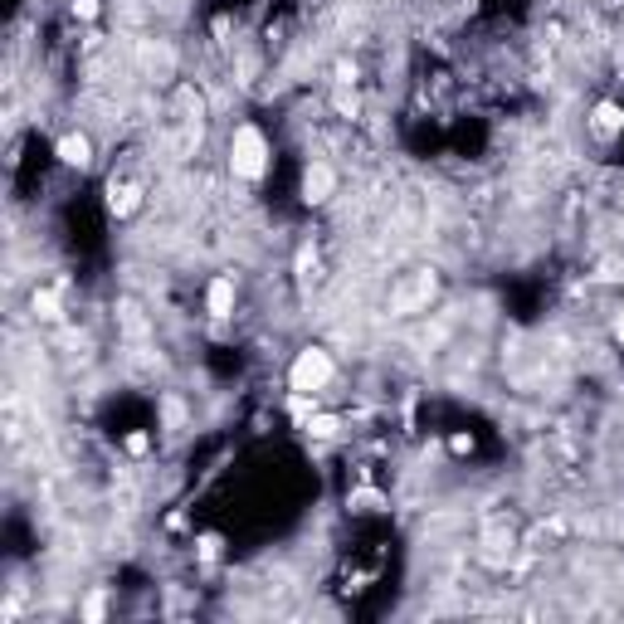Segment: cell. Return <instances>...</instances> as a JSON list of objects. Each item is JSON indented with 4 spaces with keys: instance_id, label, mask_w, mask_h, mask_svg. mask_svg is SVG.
<instances>
[{
    "instance_id": "1",
    "label": "cell",
    "mask_w": 624,
    "mask_h": 624,
    "mask_svg": "<svg viewBox=\"0 0 624 624\" xmlns=\"http://www.w3.org/2000/svg\"><path fill=\"white\" fill-rule=\"evenodd\" d=\"M332 356L322 352V346H303V352L293 356V366H288V390L293 395H317V390H327V381H332Z\"/></svg>"
},
{
    "instance_id": "2",
    "label": "cell",
    "mask_w": 624,
    "mask_h": 624,
    "mask_svg": "<svg viewBox=\"0 0 624 624\" xmlns=\"http://www.w3.org/2000/svg\"><path fill=\"white\" fill-rule=\"evenodd\" d=\"M263 166H269V142H263L259 127H239L230 142V171L239 181H259Z\"/></svg>"
},
{
    "instance_id": "3",
    "label": "cell",
    "mask_w": 624,
    "mask_h": 624,
    "mask_svg": "<svg viewBox=\"0 0 624 624\" xmlns=\"http://www.w3.org/2000/svg\"><path fill=\"white\" fill-rule=\"evenodd\" d=\"M332 190H337V171H332L327 161H312L303 171V200L307 206H327Z\"/></svg>"
},
{
    "instance_id": "4",
    "label": "cell",
    "mask_w": 624,
    "mask_h": 624,
    "mask_svg": "<svg viewBox=\"0 0 624 624\" xmlns=\"http://www.w3.org/2000/svg\"><path fill=\"white\" fill-rule=\"evenodd\" d=\"M429 298H435V273L419 269V273H415V283H410V288H400V293L390 298V307H395V312H415V307H425Z\"/></svg>"
},
{
    "instance_id": "5",
    "label": "cell",
    "mask_w": 624,
    "mask_h": 624,
    "mask_svg": "<svg viewBox=\"0 0 624 624\" xmlns=\"http://www.w3.org/2000/svg\"><path fill=\"white\" fill-rule=\"evenodd\" d=\"M591 132L600 142H615L619 132H624V107L619 103H595V113H591Z\"/></svg>"
},
{
    "instance_id": "6",
    "label": "cell",
    "mask_w": 624,
    "mask_h": 624,
    "mask_svg": "<svg viewBox=\"0 0 624 624\" xmlns=\"http://www.w3.org/2000/svg\"><path fill=\"white\" fill-rule=\"evenodd\" d=\"M59 161L74 166V171L93 166V142L83 137V132H64V137H59Z\"/></svg>"
},
{
    "instance_id": "7",
    "label": "cell",
    "mask_w": 624,
    "mask_h": 624,
    "mask_svg": "<svg viewBox=\"0 0 624 624\" xmlns=\"http://www.w3.org/2000/svg\"><path fill=\"white\" fill-rule=\"evenodd\" d=\"M206 307H210V317H230V312H234V279H230V273L210 279V288H206Z\"/></svg>"
},
{
    "instance_id": "8",
    "label": "cell",
    "mask_w": 624,
    "mask_h": 624,
    "mask_svg": "<svg viewBox=\"0 0 624 624\" xmlns=\"http://www.w3.org/2000/svg\"><path fill=\"white\" fill-rule=\"evenodd\" d=\"M30 307H34V317H40V322H59V317H64V312H59V293H54V288H34Z\"/></svg>"
},
{
    "instance_id": "9",
    "label": "cell",
    "mask_w": 624,
    "mask_h": 624,
    "mask_svg": "<svg viewBox=\"0 0 624 624\" xmlns=\"http://www.w3.org/2000/svg\"><path fill=\"white\" fill-rule=\"evenodd\" d=\"M107 206H113V215H132L137 210V186H123V190L113 186V200H107Z\"/></svg>"
},
{
    "instance_id": "10",
    "label": "cell",
    "mask_w": 624,
    "mask_h": 624,
    "mask_svg": "<svg viewBox=\"0 0 624 624\" xmlns=\"http://www.w3.org/2000/svg\"><path fill=\"white\" fill-rule=\"evenodd\" d=\"M337 415H312L307 419V435H317V439H332V435H337Z\"/></svg>"
},
{
    "instance_id": "11",
    "label": "cell",
    "mask_w": 624,
    "mask_h": 624,
    "mask_svg": "<svg viewBox=\"0 0 624 624\" xmlns=\"http://www.w3.org/2000/svg\"><path fill=\"white\" fill-rule=\"evenodd\" d=\"M332 103H337V113H346V117H356V107H362V103H356V93H352V83H342Z\"/></svg>"
},
{
    "instance_id": "12",
    "label": "cell",
    "mask_w": 624,
    "mask_h": 624,
    "mask_svg": "<svg viewBox=\"0 0 624 624\" xmlns=\"http://www.w3.org/2000/svg\"><path fill=\"white\" fill-rule=\"evenodd\" d=\"M107 615V600L103 595H88V600H83V619H88V624H98Z\"/></svg>"
},
{
    "instance_id": "13",
    "label": "cell",
    "mask_w": 624,
    "mask_h": 624,
    "mask_svg": "<svg viewBox=\"0 0 624 624\" xmlns=\"http://www.w3.org/2000/svg\"><path fill=\"white\" fill-rule=\"evenodd\" d=\"M98 10H103L98 0H74V15L78 20H98Z\"/></svg>"
},
{
    "instance_id": "14",
    "label": "cell",
    "mask_w": 624,
    "mask_h": 624,
    "mask_svg": "<svg viewBox=\"0 0 624 624\" xmlns=\"http://www.w3.org/2000/svg\"><path fill=\"white\" fill-rule=\"evenodd\" d=\"M200 556H206V561H210V556H220V537H215V532H210V537H200Z\"/></svg>"
},
{
    "instance_id": "15",
    "label": "cell",
    "mask_w": 624,
    "mask_h": 624,
    "mask_svg": "<svg viewBox=\"0 0 624 624\" xmlns=\"http://www.w3.org/2000/svg\"><path fill=\"white\" fill-rule=\"evenodd\" d=\"M127 449H132V454H147L151 439H147V435H127Z\"/></svg>"
},
{
    "instance_id": "16",
    "label": "cell",
    "mask_w": 624,
    "mask_h": 624,
    "mask_svg": "<svg viewBox=\"0 0 624 624\" xmlns=\"http://www.w3.org/2000/svg\"><path fill=\"white\" fill-rule=\"evenodd\" d=\"M449 449H454V454H473V439H468V435H454Z\"/></svg>"
},
{
    "instance_id": "17",
    "label": "cell",
    "mask_w": 624,
    "mask_h": 624,
    "mask_svg": "<svg viewBox=\"0 0 624 624\" xmlns=\"http://www.w3.org/2000/svg\"><path fill=\"white\" fill-rule=\"evenodd\" d=\"M337 83H356V64H337Z\"/></svg>"
},
{
    "instance_id": "18",
    "label": "cell",
    "mask_w": 624,
    "mask_h": 624,
    "mask_svg": "<svg viewBox=\"0 0 624 624\" xmlns=\"http://www.w3.org/2000/svg\"><path fill=\"white\" fill-rule=\"evenodd\" d=\"M615 342L624 346V303H619V317H615Z\"/></svg>"
}]
</instances>
